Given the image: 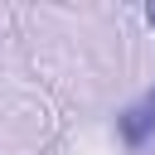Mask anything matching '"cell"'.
Here are the masks:
<instances>
[{
  "label": "cell",
  "instance_id": "obj_2",
  "mask_svg": "<svg viewBox=\"0 0 155 155\" xmlns=\"http://www.w3.org/2000/svg\"><path fill=\"white\" fill-rule=\"evenodd\" d=\"M145 19H150V24H155V5H145Z\"/></svg>",
  "mask_w": 155,
  "mask_h": 155
},
{
  "label": "cell",
  "instance_id": "obj_1",
  "mask_svg": "<svg viewBox=\"0 0 155 155\" xmlns=\"http://www.w3.org/2000/svg\"><path fill=\"white\" fill-rule=\"evenodd\" d=\"M116 131H121V140H126L131 150H140V145L155 136V87H150L140 102H131V107L116 116Z\"/></svg>",
  "mask_w": 155,
  "mask_h": 155
}]
</instances>
